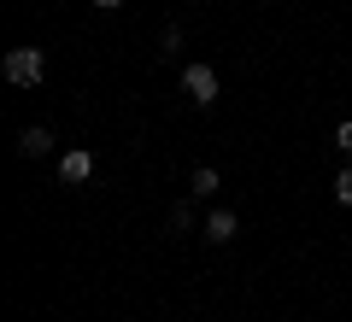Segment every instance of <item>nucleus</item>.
I'll list each match as a JSON object with an SVG mask.
<instances>
[{
	"label": "nucleus",
	"instance_id": "nucleus-6",
	"mask_svg": "<svg viewBox=\"0 0 352 322\" xmlns=\"http://www.w3.org/2000/svg\"><path fill=\"white\" fill-rule=\"evenodd\" d=\"M188 187H194V194H200V199H212V194H217V170H212V164H200Z\"/></svg>",
	"mask_w": 352,
	"mask_h": 322
},
{
	"label": "nucleus",
	"instance_id": "nucleus-9",
	"mask_svg": "<svg viewBox=\"0 0 352 322\" xmlns=\"http://www.w3.org/2000/svg\"><path fill=\"white\" fill-rule=\"evenodd\" d=\"M335 199H340V205H352V170L335 176Z\"/></svg>",
	"mask_w": 352,
	"mask_h": 322
},
{
	"label": "nucleus",
	"instance_id": "nucleus-5",
	"mask_svg": "<svg viewBox=\"0 0 352 322\" xmlns=\"http://www.w3.org/2000/svg\"><path fill=\"white\" fill-rule=\"evenodd\" d=\"M18 152H24V159H41V152H53V129H41V124H30L24 135H18Z\"/></svg>",
	"mask_w": 352,
	"mask_h": 322
},
{
	"label": "nucleus",
	"instance_id": "nucleus-10",
	"mask_svg": "<svg viewBox=\"0 0 352 322\" xmlns=\"http://www.w3.org/2000/svg\"><path fill=\"white\" fill-rule=\"evenodd\" d=\"M335 147H340V152L352 159V124H335Z\"/></svg>",
	"mask_w": 352,
	"mask_h": 322
},
{
	"label": "nucleus",
	"instance_id": "nucleus-4",
	"mask_svg": "<svg viewBox=\"0 0 352 322\" xmlns=\"http://www.w3.org/2000/svg\"><path fill=\"white\" fill-rule=\"evenodd\" d=\"M235 235H241V217L217 205L212 217H206V240H212V246H223V240H235Z\"/></svg>",
	"mask_w": 352,
	"mask_h": 322
},
{
	"label": "nucleus",
	"instance_id": "nucleus-2",
	"mask_svg": "<svg viewBox=\"0 0 352 322\" xmlns=\"http://www.w3.org/2000/svg\"><path fill=\"white\" fill-rule=\"evenodd\" d=\"M182 94H188L194 106H212V100L223 94V82H217L212 65H188V71H182Z\"/></svg>",
	"mask_w": 352,
	"mask_h": 322
},
{
	"label": "nucleus",
	"instance_id": "nucleus-1",
	"mask_svg": "<svg viewBox=\"0 0 352 322\" xmlns=\"http://www.w3.org/2000/svg\"><path fill=\"white\" fill-rule=\"evenodd\" d=\"M0 71H6L12 88H36L41 76H47V53H41V47H12L6 59H0Z\"/></svg>",
	"mask_w": 352,
	"mask_h": 322
},
{
	"label": "nucleus",
	"instance_id": "nucleus-8",
	"mask_svg": "<svg viewBox=\"0 0 352 322\" xmlns=\"http://www.w3.org/2000/svg\"><path fill=\"white\" fill-rule=\"evenodd\" d=\"M176 47H182V30L170 24V30H164V41H159V53H164V59H176Z\"/></svg>",
	"mask_w": 352,
	"mask_h": 322
},
{
	"label": "nucleus",
	"instance_id": "nucleus-3",
	"mask_svg": "<svg viewBox=\"0 0 352 322\" xmlns=\"http://www.w3.org/2000/svg\"><path fill=\"white\" fill-rule=\"evenodd\" d=\"M88 176H94V152H88V147H71V152L59 159V182H65V187H82Z\"/></svg>",
	"mask_w": 352,
	"mask_h": 322
},
{
	"label": "nucleus",
	"instance_id": "nucleus-7",
	"mask_svg": "<svg viewBox=\"0 0 352 322\" xmlns=\"http://www.w3.org/2000/svg\"><path fill=\"white\" fill-rule=\"evenodd\" d=\"M170 229H194V205H188V199H176V205H170Z\"/></svg>",
	"mask_w": 352,
	"mask_h": 322
},
{
	"label": "nucleus",
	"instance_id": "nucleus-11",
	"mask_svg": "<svg viewBox=\"0 0 352 322\" xmlns=\"http://www.w3.org/2000/svg\"><path fill=\"white\" fill-rule=\"evenodd\" d=\"M94 6H100V12H118V6H124V0H94Z\"/></svg>",
	"mask_w": 352,
	"mask_h": 322
}]
</instances>
